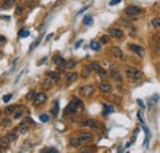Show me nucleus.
<instances>
[{
	"instance_id": "f257e3e1",
	"label": "nucleus",
	"mask_w": 160,
	"mask_h": 153,
	"mask_svg": "<svg viewBox=\"0 0 160 153\" xmlns=\"http://www.w3.org/2000/svg\"><path fill=\"white\" fill-rule=\"evenodd\" d=\"M92 138H94V136H92V133H90V132H80V133L76 135L75 137L70 138L69 143H70L72 147H80L81 144L91 142Z\"/></svg>"
},
{
	"instance_id": "f03ea898",
	"label": "nucleus",
	"mask_w": 160,
	"mask_h": 153,
	"mask_svg": "<svg viewBox=\"0 0 160 153\" xmlns=\"http://www.w3.org/2000/svg\"><path fill=\"white\" fill-rule=\"evenodd\" d=\"M81 107H83V102H81L79 99L74 98L73 100L68 104V106L65 107L64 114H67V115H73V114H75L79 109H81Z\"/></svg>"
},
{
	"instance_id": "7ed1b4c3",
	"label": "nucleus",
	"mask_w": 160,
	"mask_h": 153,
	"mask_svg": "<svg viewBox=\"0 0 160 153\" xmlns=\"http://www.w3.org/2000/svg\"><path fill=\"white\" fill-rule=\"evenodd\" d=\"M126 75L128 79L135 82V80H139L142 78V72L133 68V67H128V68H126Z\"/></svg>"
},
{
	"instance_id": "20e7f679",
	"label": "nucleus",
	"mask_w": 160,
	"mask_h": 153,
	"mask_svg": "<svg viewBox=\"0 0 160 153\" xmlns=\"http://www.w3.org/2000/svg\"><path fill=\"white\" fill-rule=\"evenodd\" d=\"M142 12V9L139 6H134V5H131L125 9V14L128 15V16H137Z\"/></svg>"
},
{
	"instance_id": "39448f33",
	"label": "nucleus",
	"mask_w": 160,
	"mask_h": 153,
	"mask_svg": "<svg viewBox=\"0 0 160 153\" xmlns=\"http://www.w3.org/2000/svg\"><path fill=\"white\" fill-rule=\"evenodd\" d=\"M94 90H95V88H94L91 84H86V85H83L79 89V93H80V95H83V96H90V95L94 93Z\"/></svg>"
},
{
	"instance_id": "423d86ee",
	"label": "nucleus",
	"mask_w": 160,
	"mask_h": 153,
	"mask_svg": "<svg viewBox=\"0 0 160 153\" xmlns=\"http://www.w3.org/2000/svg\"><path fill=\"white\" fill-rule=\"evenodd\" d=\"M46 100H47V95L44 93H38V94H36V96L33 98V105L39 106V105H42L43 102H46Z\"/></svg>"
},
{
	"instance_id": "0eeeda50",
	"label": "nucleus",
	"mask_w": 160,
	"mask_h": 153,
	"mask_svg": "<svg viewBox=\"0 0 160 153\" xmlns=\"http://www.w3.org/2000/svg\"><path fill=\"white\" fill-rule=\"evenodd\" d=\"M89 67H90V69H92V71L97 72V73L101 75V77H105V75H106V72H105L104 69L101 68V65L98 64V63H91V64L89 65Z\"/></svg>"
},
{
	"instance_id": "6e6552de",
	"label": "nucleus",
	"mask_w": 160,
	"mask_h": 153,
	"mask_svg": "<svg viewBox=\"0 0 160 153\" xmlns=\"http://www.w3.org/2000/svg\"><path fill=\"white\" fill-rule=\"evenodd\" d=\"M110 53H111V56H113V57H116V58H121L123 59L125 57H123V53L122 51L118 47H111L110 48Z\"/></svg>"
},
{
	"instance_id": "1a4fd4ad",
	"label": "nucleus",
	"mask_w": 160,
	"mask_h": 153,
	"mask_svg": "<svg viewBox=\"0 0 160 153\" xmlns=\"http://www.w3.org/2000/svg\"><path fill=\"white\" fill-rule=\"evenodd\" d=\"M98 88H100V90L102 93H111L112 92V85L107 82H102L101 84L98 85Z\"/></svg>"
},
{
	"instance_id": "9d476101",
	"label": "nucleus",
	"mask_w": 160,
	"mask_h": 153,
	"mask_svg": "<svg viewBox=\"0 0 160 153\" xmlns=\"http://www.w3.org/2000/svg\"><path fill=\"white\" fill-rule=\"evenodd\" d=\"M129 48L132 49L134 53H137L138 56H141V57L144 56V49H143L142 46H139V44H129Z\"/></svg>"
},
{
	"instance_id": "9b49d317",
	"label": "nucleus",
	"mask_w": 160,
	"mask_h": 153,
	"mask_svg": "<svg viewBox=\"0 0 160 153\" xmlns=\"http://www.w3.org/2000/svg\"><path fill=\"white\" fill-rule=\"evenodd\" d=\"M110 35L112 36L113 38L120 40V38H122V36H123V31L120 30V28H111V30H110Z\"/></svg>"
},
{
	"instance_id": "f8f14e48",
	"label": "nucleus",
	"mask_w": 160,
	"mask_h": 153,
	"mask_svg": "<svg viewBox=\"0 0 160 153\" xmlns=\"http://www.w3.org/2000/svg\"><path fill=\"white\" fill-rule=\"evenodd\" d=\"M81 125L84 127H92V129H98V123L95 121V120H85V121L81 122Z\"/></svg>"
},
{
	"instance_id": "ddd939ff",
	"label": "nucleus",
	"mask_w": 160,
	"mask_h": 153,
	"mask_svg": "<svg viewBox=\"0 0 160 153\" xmlns=\"http://www.w3.org/2000/svg\"><path fill=\"white\" fill-rule=\"evenodd\" d=\"M23 114H25V107L23 106H19V107H16L15 113L12 114V115H14V119L15 120H19V119H21L23 116Z\"/></svg>"
},
{
	"instance_id": "4468645a",
	"label": "nucleus",
	"mask_w": 160,
	"mask_h": 153,
	"mask_svg": "<svg viewBox=\"0 0 160 153\" xmlns=\"http://www.w3.org/2000/svg\"><path fill=\"white\" fill-rule=\"evenodd\" d=\"M53 63L56 65H59V67H64L65 65V61L62 56H54L53 57Z\"/></svg>"
},
{
	"instance_id": "2eb2a0df",
	"label": "nucleus",
	"mask_w": 160,
	"mask_h": 153,
	"mask_svg": "<svg viewBox=\"0 0 160 153\" xmlns=\"http://www.w3.org/2000/svg\"><path fill=\"white\" fill-rule=\"evenodd\" d=\"M76 78H78V73L70 72V73L65 74V80H67V83H68V84H70V83L75 82V80H76Z\"/></svg>"
},
{
	"instance_id": "dca6fc26",
	"label": "nucleus",
	"mask_w": 160,
	"mask_h": 153,
	"mask_svg": "<svg viewBox=\"0 0 160 153\" xmlns=\"http://www.w3.org/2000/svg\"><path fill=\"white\" fill-rule=\"evenodd\" d=\"M17 132L19 133H26V132L28 131V125H27V122H22V123H20V125L17 126Z\"/></svg>"
},
{
	"instance_id": "f3484780",
	"label": "nucleus",
	"mask_w": 160,
	"mask_h": 153,
	"mask_svg": "<svg viewBox=\"0 0 160 153\" xmlns=\"http://www.w3.org/2000/svg\"><path fill=\"white\" fill-rule=\"evenodd\" d=\"M47 78L49 80H52L53 83H57L59 79V77H58V73H56V72H48L47 73Z\"/></svg>"
},
{
	"instance_id": "a211bd4d",
	"label": "nucleus",
	"mask_w": 160,
	"mask_h": 153,
	"mask_svg": "<svg viewBox=\"0 0 160 153\" xmlns=\"http://www.w3.org/2000/svg\"><path fill=\"white\" fill-rule=\"evenodd\" d=\"M10 142H11V141L9 140V137H7L6 135H5V136H1V137H0V147H7Z\"/></svg>"
},
{
	"instance_id": "6ab92c4d",
	"label": "nucleus",
	"mask_w": 160,
	"mask_h": 153,
	"mask_svg": "<svg viewBox=\"0 0 160 153\" xmlns=\"http://www.w3.org/2000/svg\"><path fill=\"white\" fill-rule=\"evenodd\" d=\"M19 132H17V130H14V131H11V132H9V133H7L6 136H7V137H9V140H10V141L11 142H14V141H16V140H17V137H19Z\"/></svg>"
},
{
	"instance_id": "aec40b11",
	"label": "nucleus",
	"mask_w": 160,
	"mask_h": 153,
	"mask_svg": "<svg viewBox=\"0 0 160 153\" xmlns=\"http://www.w3.org/2000/svg\"><path fill=\"white\" fill-rule=\"evenodd\" d=\"M15 3H16V0H4L1 7L3 9H10L11 6L15 5Z\"/></svg>"
},
{
	"instance_id": "412c9836",
	"label": "nucleus",
	"mask_w": 160,
	"mask_h": 153,
	"mask_svg": "<svg viewBox=\"0 0 160 153\" xmlns=\"http://www.w3.org/2000/svg\"><path fill=\"white\" fill-rule=\"evenodd\" d=\"M53 84H54V83H53L52 80H49L48 78H46V80H44V82L42 83V89H44V90H48V89H51Z\"/></svg>"
},
{
	"instance_id": "4be33fe9",
	"label": "nucleus",
	"mask_w": 160,
	"mask_h": 153,
	"mask_svg": "<svg viewBox=\"0 0 160 153\" xmlns=\"http://www.w3.org/2000/svg\"><path fill=\"white\" fill-rule=\"evenodd\" d=\"M102 105H104V115H108L110 113H113L114 111L113 107L108 104H102Z\"/></svg>"
},
{
	"instance_id": "5701e85b",
	"label": "nucleus",
	"mask_w": 160,
	"mask_h": 153,
	"mask_svg": "<svg viewBox=\"0 0 160 153\" xmlns=\"http://www.w3.org/2000/svg\"><path fill=\"white\" fill-rule=\"evenodd\" d=\"M16 107H17L16 105H10V106H7L4 111H5V114H6V115H11V114H14V113H15Z\"/></svg>"
},
{
	"instance_id": "b1692460",
	"label": "nucleus",
	"mask_w": 160,
	"mask_h": 153,
	"mask_svg": "<svg viewBox=\"0 0 160 153\" xmlns=\"http://www.w3.org/2000/svg\"><path fill=\"white\" fill-rule=\"evenodd\" d=\"M90 47H91V49H94V51H98V49H100V43H98L97 41H91Z\"/></svg>"
},
{
	"instance_id": "393cba45",
	"label": "nucleus",
	"mask_w": 160,
	"mask_h": 153,
	"mask_svg": "<svg viewBox=\"0 0 160 153\" xmlns=\"http://www.w3.org/2000/svg\"><path fill=\"white\" fill-rule=\"evenodd\" d=\"M19 36L21 37V38L28 37V36H30V31H28V30H20V31H19Z\"/></svg>"
},
{
	"instance_id": "a878e982",
	"label": "nucleus",
	"mask_w": 160,
	"mask_h": 153,
	"mask_svg": "<svg viewBox=\"0 0 160 153\" xmlns=\"http://www.w3.org/2000/svg\"><path fill=\"white\" fill-rule=\"evenodd\" d=\"M0 123H1V126H3V127H7V126H10V125H11V120H10V119H7V117H5V119H3V120H1V122H0Z\"/></svg>"
},
{
	"instance_id": "bb28decb",
	"label": "nucleus",
	"mask_w": 160,
	"mask_h": 153,
	"mask_svg": "<svg viewBox=\"0 0 160 153\" xmlns=\"http://www.w3.org/2000/svg\"><path fill=\"white\" fill-rule=\"evenodd\" d=\"M83 22L85 25H90V24H92V16L91 15H86L85 18L83 19Z\"/></svg>"
},
{
	"instance_id": "cd10ccee",
	"label": "nucleus",
	"mask_w": 160,
	"mask_h": 153,
	"mask_svg": "<svg viewBox=\"0 0 160 153\" xmlns=\"http://www.w3.org/2000/svg\"><path fill=\"white\" fill-rule=\"evenodd\" d=\"M112 78L113 79H116V80H118V82L122 80V77H121V74L118 73V71H112Z\"/></svg>"
},
{
	"instance_id": "c85d7f7f",
	"label": "nucleus",
	"mask_w": 160,
	"mask_h": 153,
	"mask_svg": "<svg viewBox=\"0 0 160 153\" xmlns=\"http://www.w3.org/2000/svg\"><path fill=\"white\" fill-rule=\"evenodd\" d=\"M75 61H73V59H69V61H65V65L64 67H67V68H73V67H75Z\"/></svg>"
},
{
	"instance_id": "c756f323",
	"label": "nucleus",
	"mask_w": 160,
	"mask_h": 153,
	"mask_svg": "<svg viewBox=\"0 0 160 153\" xmlns=\"http://www.w3.org/2000/svg\"><path fill=\"white\" fill-rule=\"evenodd\" d=\"M15 12H16L17 15H21V14H22V12H23V5H22V4H17V5H16Z\"/></svg>"
},
{
	"instance_id": "7c9ffc66",
	"label": "nucleus",
	"mask_w": 160,
	"mask_h": 153,
	"mask_svg": "<svg viewBox=\"0 0 160 153\" xmlns=\"http://www.w3.org/2000/svg\"><path fill=\"white\" fill-rule=\"evenodd\" d=\"M58 111H59V105H58V101H56L54 102V107L52 109V114L56 116V115H58Z\"/></svg>"
},
{
	"instance_id": "2f4dec72",
	"label": "nucleus",
	"mask_w": 160,
	"mask_h": 153,
	"mask_svg": "<svg viewBox=\"0 0 160 153\" xmlns=\"http://www.w3.org/2000/svg\"><path fill=\"white\" fill-rule=\"evenodd\" d=\"M37 1L38 0H25V3H26V5L27 6H30V7H33L36 4H37Z\"/></svg>"
},
{
	"instance_id": "473e14b6",
	"label": "nucleus",
	"mask_w": 160,
	"mask_h": 153,
	"mask_svg": "<svg viewBox=\"0 0 160 153\" xmlns=\"http://www.w3.org/2000/svg\"><path fill=\"white\" fill-rule=\"evenodd\" d=\"M151 25H153L154 27H160V18H155L151 20Z\"/></svg>"
},
{
	"instance_id": "72a5a7b5",
	"label": "nucleus",
	"mask_w": 160,
	"mask_h": 153,
	"mask_svg": "<svg viewBox=\"0 0 160 153\" xmlns=\"http://www.w3.org/2000/svg\"><path fill=\"white\" fill-rule=\"evenodd\" d=\"M41 38H42V37H38V38H37L36 41H35V42H32V44H31V47H30V51H32V49H33L35 47H37V44H38L39 43V41H41Z\"/></svg>"
},
{
	"instance_id": "f704fd0d",
	"label": "nucleus",
	"mask_w": 160,
	"mask_h": 153,
	"mask_svg": "<svg viewBox=\"0 0 160 153\" xmlns=\"http://www.w3.org/2000/svg\"><path fill=\"white\" fill-rule=\"evenodd\" d=\"M39 120H41L42 122H48V121H49V116H48V115H46V114H42V115L39 116Z\"/></svg>"
},
{
	"instance_id": "c9c22d12",
	"label": "nucleus",
	"mask_w": 160,
	"mask_h": 153,
	"mask_svg": "<svg viewBox=\"0 0 160 153\" xmlns=\"http://www.w3.org/2000/svg\"><path fill=\"white\" fill-rule=\"evenodd\" d=\"M108 41H110V38H108L107 35H102L101 36V42L102 43H108Z\"/></svg>"
},
{
	"instance_id": "e433bc0d",
	"label": "nucleus",
	"mask_w": 160,
	"mask_h": 153,
	"mask_svg": "<svg viewBox=\"0 0 160 153\" xmlns=\"http://www.w3.org/2000/svg\"><path fill=\"white\" fill-rule=\"evenodd\" d=\"M11 98H12V94H6V95H4L3 100H4V102H9Z\"/></svg>"
},
{
	"instance_id": "4c0bfd02",
	"label": "nucleus",
	"mask_w": 160,
	"mask_h": 153,
	"mask_svg": "<svg viewBox=\"0 0 160 153\" xmlns=\"http://www.w3.org/2000/svg\"><path fill=\"white\" fill-rule=\"evenodd\" d=\"M42 152H49V153H57L58 151L56 150V148H43Z\"/></svg>"
},
{
	"instance_id": "58836bf2",
	"label": "nucleus",
	"mask_w": 160,
	"mask_h": 153,
	"mask_svg": "<svg viewBox=\"0 0 160 153\" xmlns=\"http://www.w3.org/2000/svg\"><path fill=\"white\" fill-rule=\"evenodd\" d=\"M35 96H36L35 92H30V93H28V94L26 95V98L28 99V100H31V99H32V98H35Z\"/></svg>"
},
{
	"instance_id": "ea45409f",
	"label": "nucleus",
	"mask_w": 160,
	"mask_h": 153,
	"mask_svg": "<svg viewBox=\"0 0 160 153\" xmlns=\"http://www.w3.org/2000/svg\"><path fill=\"white\" fill-rule=\"evenodd\" d=\"M5 42H6V38L4 36H1L0 35V46H3V44H5Z\"/></svg>"
},
{
	"instance_id": "a19ab883",
	"label": "nucleus",
	"mask_w": 160,
	"mask_h": 153,
	"mask_svg": "<svg viewBox=\"0 0 160 153\" xmlns=\"http://www.w3.org/2000/svg\"><path fill=\"white\" fill-rule=\"evenodd\" d=\"M120 3H121V0H111V1H110V5L113 6V5H116V4H120Z\"/></svg>"
},
{
	"instance_id": "79ce46f5",
	"label": "nucleus",
	"mask_w": 160,
	"mask_h": 153,
	"mask_svg": "<svg viewBox=\"0 0 160 153\" xmlns=\"http://www.w3.org/2000/svg\"><path fill=\"white\" fill-rule=\"evenodd\" d=\"M80 151H81V152H91V151H94V148H89V147H85V148H81Z\"/></svg>"
},
{
	"instance_id": "37998d69",
	"label": "nucleus",
	"mask_w": 160,
	"mask_h": 153,
	"mask_svg": "<svg viewBox=\"0 0 160 153\" xmlns=\"http://www.w3.org/2000/svg\"><path fill=\"white\" fill-rule=\"evenodd\" d=\"M46 61H47V57H44V58H42V59H41V61L38 62V64H42L43 62H46Z\"/></svg>"
},
{
	"instance_id": "c03bdc74",
	"label": "nucleus",
	"mask_w": 160,
	"mask_h": 153,
	"mask_svg": "<svg viewBox=\"0 0 160 153\" xmlns=\"http://www.w3.org/2000/svg\"><path fill=\"white\" fill-rule=\"evenodd\" d=\"M3 56H4V55H3V52H1V51H0V58H1V57H3Z\"/></svg>"
},
{
	"instance_id": "a18cd8bd",
	"label": "nucleus",
	"mask_w": 160,
	"mask_h": 153,
	"mask_svg": "<svg viewBox=\"0 0 160 153\" xmlns=\"http://www.w3.org/2000/svg\"><path fill=\"white\" fill-rule=\"evenodd\" d=\"M0 114H1V111H0Z\"/></svg>"
}]
</instances>
